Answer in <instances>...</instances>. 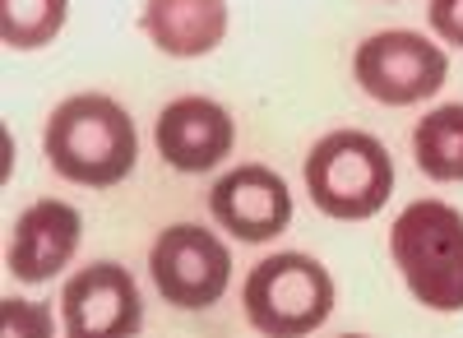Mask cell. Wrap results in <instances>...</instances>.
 I'll return each mask as SVG.
<instances>
[{"label":"cell","mask_w":463,"mask_h":338,"mask_svg":"<svg viewBox=\"0 0 463 338\" xmlns=\"http://www.w3.org/2000/svg\"><path fill=\"white\" fill-rule=\"evenodd\" d=\"M306 191H311L320 213L343 218V222L380 213L394 191L390 148L362 130L325 135L311 148V158H306Z\"/></svg>","instance_id":"cell-3"},{"label":"cell","mask_w":463,"mask_h":338,"mask_svg":"<svg viewBox=\"0 0 463 338\" xmlns=\"http://www.w3.org/2000/svg\"><path fill=\"white\" fill-rule=\"evenodd\" d=\"M65 329L74 338H121L144 320L135 278L121 265H89L65 283Z\"/></svg>","instance_id":"cell-7"},{"label":"cell","mask_w":463,"mask_h":338,"mask_svg":"<svg viewBox=\"0 0 463 338\" xmlns=\"http://www.w3.org/2000/svg\"><path fill=\"white\" fill-rule=\"evenodd\" d=\"M394 265L431 311H463V213L440 200H417L394 222Z\"/></svg>","instance_id":"cell-2"},{"label":"cell","mask_w":463,"mask_h":338,"mask_svg":"<svg viewBox=\"0 0 463 338\" xmlns=\"http://www.w3.org/2000/svg\"><path fill=\"white\" fill-rule=\"evenodd\" d=\"M417 167L431 181H463V102L436 107L412 130Z\"/></svg>","instance_id":"cell-12"},{"label":"cell","mask_w":463,"mask_h":338,"mask_svg":"<svg viewBox=\"0 0 463 338\" xmlns=\"http://www.w3.org/2000/svg\"><path fill=\"white\" fill-rule=\"evenodd\" d=\"M148 269H153V283H158V292L167 296L172 306L204 311L227 292L232 255L209 228L176 222V228H167L158 241H153Z\"/></svg>","instance_id":"cell-5"},{"label":"cell","mask_w":463,"mask_h":338,"mask_svg":"<svg viewBox=\"0 0 463 338\" xmlns=\"http://www.w3.org/2000/svg\"><path fill=\"white\" fill-rule=\"evenodd\" d=\"M445 52L421 33H375L357 47V84L384 107L431 98L445 84Z\"/></svg>","instance_id":"cell-6"},{"label":"cell","mask_w":463,"mask_h":338,"mask_svg":"<svg viewBox=\"0 0 463 338\" xmlns=\"http://www.w3.org/2000/svg\"><path fill=\"white\" fill-rule=\"evenodd\" d=\"M5 329H37V333H47V311H24V306L5 302Z\"/></svg>","instance_id":"cell-15"},{"label":"cell","mask_w":463,"mask_h":338,"mask_svg":"<svg viewBox=\"0 0 463 338\" xmlns=\"http://www.w3.org/2000/svg\"><path fill=\"white\" fill-rule=\"evenodd\" d=\"M47 158L65 181L102 191V185L130 176L139 158V139L130 117L111 98L80 93L61 102L56 117L47 121Z\"/></svg>","instance_id":"cell-1"},{"label":"cell","mask_w":463,"mask_h":338,"mask_svg":"<svg viewBox=\"0 0 463 338\" xmlns=\"http://www.w3.org/2000/svg\"><path fill=\"white\" fill-rule=\"evenodd\" d=\"M213 218L241 241H269L292 222V195L279 172L237 167L213 185Z\"/></svg>","instance_id":"cell-8"},{"label":"cell","mask_w":463,"mask_h":338,"mask_svg":"<svg viewBox=\"0 0 463 338\" xmlns=\"http://www.w3.org/2000/svg\"><path fill=\"white\" fill-rule=\"evenodd\" d=\"M431 28L445 42L463 47V0H431Z\"/></svg>","instance_id":"cell-14"},{"label":"cell","mask_w":463,"mask_h":338,"mask_svg":"<svg viewBox=\"0 0 463 338\" xmlns=\"http://www.w3.org/2000/svg\"><path fill=\"white\" fill-rule=\"evenodd\" d=\"M65 10L70 0H0V37L14 52L47 47L65 28Z\"/></svg>","instance_id":"cell-13"},{"label":"cell","mask_w":463,"mask_h":338,"mask_svg":"<svg viewBox=\"0 0 463 338\" xmlns=\"http://www.w3.org/2000/svg\"><path fill=\"white\" fill-rule=\"evenodd\" d=\"M84 222L61 200H37L33 209L19 213L14 241H10V274L24 283H47L56 269L70 265L74 246H80Z\"/></svg>","instance_id":"cell-9"},{"label":"cell","mask_w":463,"mask_h":338,"mask_svg":"<svg viewBox=\"0 0 463 338\" xmlns=\"http://www.w3.org/2000/svg\"><path fill=\"white\" fill-rule=\"evenodd\" d=\"M158 154L176 172H209L232 154V117L209 98H181L158 117Z\"/></svg>","instance_id":"cell-10"},{"label":"cell","mask_w":463,"mask_h":338,"mask_svg":"<svg viewBox=\"0 0 463 338\" xmlns=\"http://www.w3.org/2000/svg\"><path fill=\"white\" fill-rule=\"evenodd\" d=\"M334 311V278L311 255H269L246 278V315L260 333L297 338Z\"/></svg>","instance_id":"cell-4"},{"label":"cell","mask_w":463,"mask_h":338,"mask_svg":"<svg viewBox=\"0 0 463 338\" xmlns=\"http://www.w3.org/2000/svg\"><path fill=\"white\" fill-rule=\"evenodd\" d=\"M144 33L167 56H209L227 33L222 0H148Z\"/></svg>","instance_id":"cell-11"}]
</instances>
